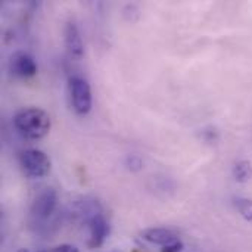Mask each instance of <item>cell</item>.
Here are the masks:
<instances>
[{"label":"cell","instance_id":"obj_5","mask_svg":"<svg viewBox=\"0 0 252 252\" xmlns=\"http://www.w3.org/2000/svg\"><path fill=\"white\" fill-rule=\"evenodd\" d=\"M9 71L16 78H31L37 74L35 59L27 52H15L9 61Z\"/></svg>","mask_w":252,"mask_h":252},{"label":"cell","instance_id":"obj_13","mask_svg":"<svg viewBox=\"0 0 252 252\" xmlns=\"http://www.w3.org/2000/svg\"><path fill=\"white\" fill-rule=\"evenodd\" d=\"M18 252H28V251H27V250H19Z\"/></svg>","mask_w":252,"mask_h":252},{"label":"cell","instance_id":"obj_11","mask_svg":"<svg viewBox=\"0 0 252 252\" xmlns=\"http://www.w3.org/2000/svg\"><path fill=\"white\" fill-rule=\"evenodd\" d=\"M40 252H78L77 247L74 245H68V244H63V245H58V247H53V248H49L46 251Z\"/></svg>","mask_w":252,"mask_h":252},{"label":"cell","instance_id":"obj_6","mask_svg":"<svg viewBox=\"0 0 252 252\" xmlns=\"http://www.w3.org/2000/svg\"><path fill=\"white\" fill-rule=\"evenodd\" d=\"M56 205H58L56 192L53 189H44L41 193H38V196L32 202L31 214L37 219H43V220L49 219L56 210Z\"/></svg>","mask_w":252,"mask_h":252},{"label":"cell","instance_id":"obj_8","mask_svg":"<svg viewBox=\"0 0 252 252\" xmlns=\"http://www.w3.org/2000/svg\"><path fill=\"white\" fill-rule=\"evenodd\" d=\"M65 46L71 56L81 58L84 55V44L78 27L74 22H68L65 27Z\"/></svg>","mask_w":252,"mask_h":252},{"label":"cell","instance_id":"obj_7","mask_svg":"<svg viewBox=\"0 0 252 252\" xmlns=\"http://www.w3.org/2000/svg\"><path fill=\"white\" fill-rule=\"evenodd\" d=\"M142 238L146 242L154 244V245H159L162 248L179 241V236L173 230L165 229V227H151V229H146V230L142 232Z\"/></svg>","mask_w":252,"mask_h":252},{"label":"cell","instance_id":"obj_3","mask_svg":"<svg viewBox=\"0 0 252 252\" xmlns=\"http://www.w3.org/2000/svg\"><path fill=\"white\" fill-rule=\"evenodd\" d=\"M68 87H69V96H71L72 109L78 115H87L92 111V106H93V97H92L90 84L84 78L75 75V77L69 78Z\"/></svg>","mask_w":252,"mask_h":252},{"label":"cell","instance_id":"obj_1","mask_svg":"<svg viewBox=\"0 0 252 252\" xmlns=\"http://www.w3.org/2000/svg\"><path fill=\"white\" fill-rule=\"evenodd\" d=\"M13 126L21 136L30 140H40L49 134L52 120L49 114L40 108H25L15 114Z\"/></svg>","mask_w":252,"mask_h":252},{"label":"cell","instance_id":"obj_4","mask_svg":"<svg viewBox=\"0 0 252 252\" xmlns=\"http://www.w3.org/2000/svg\"><path fill=\"white\" fill-rule=\"evenodd\" d=\"M87 227H89V248L94 250L99 248L105 244L106 238L109 236V224L105 220V217L99 211L90 213V216L86 220Z\"/></svg>","mask_w":252,"mask_h":252},{"label":"cell","instance_id":"obj_2","mask_svg":"<svg viewBox=\"0 0 252 252\" xmlns=\"http://www.w3.org/2000/svg\"><path fill=\"white\" fill-rule=\"evenodd\" d=\"M19 165L25 176L31 179H41L50 173V158L38 149H27L19 155Z\"/></svg>","mask_w":252,"mask_h":252},{"label":"cell","instance_id":"obj_10","mask_svg":"<svg viewBox=\"0 0 252 252\" xmlns=\"http://www.w3.org/2000/svg\"><path fill=\"white\" fill-rule=\"evenodd\" d=\"M236 208L238 211L241 213V216L248 220L252 221V201L251 199H247V198H238L236 199Z\"/></svg>","mask_w":252,"mask_h":252},{"label":"cell","instance_id":"obj_9","mask_svg":"<svg viewBox=\"0 0 252 252\" xmlns=\"http://www.w3.org/2000/svg\"><path fill=\"white\" fill-rule=\"evenodd\" d=\"M233 177L238 183H248L252 179V165L248 161H239L233 167Z\"/></svg>","mask_w":252,"mask_h":252},{"label":"cell","instance_id":"obj_12","mask_svg":"<svg viewBox=\"0 0 252 252\" xmlns=\"http://www.w3.org/2000/svg\"><path fill=\"white\" fill-rule=\"evenodd\" d=\"M183 250V244L180 242V241H177V242H174V244H171V245H167V247H164L161 252H182Z\"/></svg>","mask_w":252,"mask_h":252}]
</instances>
